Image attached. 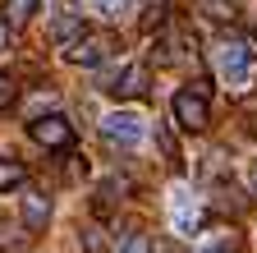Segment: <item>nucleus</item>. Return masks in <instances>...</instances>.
Instances as JSON below:
<instances>
[{
  "mask_svg": "<svg viewBox=\"0 0 257 253\" xmlns=\"http://www.w3.org/2000/svg\"><path fill=\"white\" fill-rule=\"evenodd\" d=\"M23 180H28L23 161H10V156H0V194H5V189H19Z\"/></svg>",
  "mask_w": 257,
  "mask_h": 253,
  "instance_id": "9b49d317",
  "label": "nucleus"
},
{
  "mask_svg": "<svg viewBox=\"0 0 257 253\" xmlns=\"http://www.w3.org/2000/svg\"><path fill=\"white\" fill-rule=\"evenodd\" d=\"M78 37H83V14H74L69 5H60V14L51 23V42L55 46H74Z\"/></svg>",
  "mask_w": 257,
  "mask_h": 253,
  "instance_id": "0eeeda50",
  "label": "nucleus"
},
{
  "mask_svg": "<svg viewBox=\"0 0 257 253\" xmlns=\"http://www.w3.org/2000/svg\"><path fill=\"white\" fill-rule=\"evenodd\" d=\"M83 248H87V253H106V230H101V226H87V230H83Z\"/></svg>",
  "mask_w": 257,
  "mask_h": 253,
  "instance_id": "2eb2a0df",
  "label": "nucleus"
},
{
  "mask_svg": "<svg viewBox=\"0 0 257 253\" xmlns=\"http://www.w3.org/2000/svg\"><path fill=\"white\" fill-rule=\"evenodd\" d=\"M207 253H216V248H207Z\"/></svg>",
  "mask_w": 257,
  "mask_h": 253,
  "instance_id": "412c9836",
  "label": "nucleus"
},
{
  "mask_svg": "<svg viewBox=\"0 0 257 253\" xmlns=\"http://www.w3.org/2000/svg\"><path fill=\"white\" fill-rule=\"evenodd\" d=\"M230 5H239V0H230Z\"/></svg>",
  "mask_w": 257,
  "mask_h": 253,
  "instance_id": "aec40b11",
  "label": "nucleus"
},
{
  "mask_svg": "<svg viewBox=\"0 0 257 253\" xmlns=\"http://www.w3.org/2000/svg\"><path fill=\"white\" fill-rule=\"evenodd\" d=\"M28 134H32V143H42L46 152L74 147V124L64 120V115H37V120L28 124Z\"/></svg>",
  "mask_w": 257,
  "mask_h": 253,
  "instance_id": "7ed1b4c3",
  "label": "nucleus"
},
{
  "mask_svg": "<svg viewBox=\"0 0 257 253\" xmlns=\"http://www.w3.org/2000/svg\"><path fill=\"white\" fill-rule=\"evenodd\" d=\"M248 175H252V184H257V161H252V171H248Z\"/></svg>",
  "mask_w": 257,
  "mask_h": 253,
  "instance_id": "a211bd4d",
  "label": "nucleus"
},
{
  "mask_svg": "<svg viewBox=\"0 0 257 253\" xmlns=\"http://www.w3.org/2000/svg\"><path fill=\"white\" fill-rule=\"evenodd\" d=\"M143 134H147V124H143V115H138V111H115V115H106V120H101V138H106V143L134 147Z\"/></svg>",
  "mask_w": 257,
  "mask_h": 253,
  "instance_id": "39448f33",
  "label": "nucleus"
},
{
  "mask_svg": "<svg viewBox=\"0 0 257 253\" xmlns=\"http://www.w3.org/2000/svg\"><path fill=\"white\" fill-rule=\"evenodd\" d=\"M0 14H5L0 23H5L10 33H14V28H28V19L37 14V0H5V10H0Z\"/></svg>",
  "mask_w": 257,
  "mask_h": 253,
  "instance_id": "1a4fd4ad",
  "label": "nucleus"
},
{
  "mask_svg": "<svg viewBox=\"0 0 257 253\" xmlns=\"http://www.w3.org/2000/svg\"><path fill=\"white\" fill-rule=\"evenodd\" d=\"M14 97H19L14 78H10V74H0V111H5V106H14Z\"/></svg>",
  "mask_w": 257,
  "mask_h": 253,
  "instance_id": "dca6fc26",
  "label": "nucleus"
},
{
  "mask_svg": "<svg viewBox=\"0 0 257 253\" xmlns=\"http://www.w3.org/2000/svg\"><path fill=\"white\" fill-rule=\"evenodd\" d=\"M170 111H175V124H179V129H188V134H202L207 124H211L207 97H202V92H193V88H179V92H175Z\"/></svg>",
  "mask_w": 257,
  "mask_h": 253,
  "instance_id": "f257e3e1",
  "label": "nucleus"
},
{
  "mask_svg": "<svg viewBox=\"0 0 257 253\" xmlns=\"http://www.w3.org/2000/svg\"><path fill=\"white\" fill-rule=\"evenodd\" d=\"M5 46H10V28L0 23V51H5Z\"/></svg>",
  "mask_w": 257,
  "mask_h": 253,
  "instance_id": "f3484780",
  "label": "nucleus"
},
{
  "mask_svg": "<svg viewBox=\"0 0 257 253\" xmlns=\"http://www.w3.org/2000/svg\"><path fill=\"white\" fill-rule=\"evenodd\" d=\"M156 143H161V152H166V161L179 171V166H184V156H179V143H175V134L166 129V124H156Z\"/></svg>",
  "mask_w": 257,
  "mask_h": 253,
  "instance_id": "f8f14e48",
  "label": "nucleus"
},
{
  "mask_svg": "<svg viewBox=\"0 0 257 253\" xmlns=\"http://www.w3.org/2000/svg\"><path fill=\"white\" fill-rule=\"evenodd\" d=\"M92 14H101L106 23H119L124 14H134V0H92Z\"/></svg>",
  "mask_w": 257,
  "mask_h": 253,
  "instance_id": "9d476101",
  "label": "nucleus"
},
{
  "mask_svg": "<svg viewBox=\"0 0 257 253\" xmlns=\"http://www.w3.org/2000/svg\"><path fill=\"white\" fill-rule=\"evenodd\" d=\"M119 253H152V235H143V230H134V235H124Z\"/></svg>",
  "mask_w": 257,
  "mask_h": 253,
  "instance_id": "4468645a",
  "label": "nucleus"
},
{
  "mask_svg": "<svg viewBox=\"0 0 257 253\" xmlns=\"http://www.w3.org/2000/svg\"><path fill=\"white\" fill-rule=\"evenodd\" d=\"M216 69H220V78L225 83H248V69H252V46L248 42H239V37H230V42H220L216 46Z\"/></svg>",
  "mask_w": 257,
  "mask_h": 253,
  "instance_id": "f03ea898",
  "label": "nucleus"
},
{
  "mask_svg": "<svg viewBox=\"0 0 257 253\" xmlns=\"http://www.w3.org/2000/svg\"><path fill=\"white\" fill-rule=\"evenodd\" d=\"M147 88H152V69L147 65H128L106 92H110L115 102H138V97H147Z\"/></svg>",
  "mask_w": 257,
  "mask_h": 253,
  "instance_id": "423d86ee",
  "label": "nucleus"
},
{
  "mask_svg": "<svg viewBox=\"0 0 257 253\" xmlns=\"http://www.w3.org/2000/svg\"><path fill=\"white\" fill-rule=\"evenodd\" d=\"M166 19H170V5H166V0H161V5H147L143 10V33H156Z\"/></svg>",
  "mask_w": 257,
  "mask_h": 253,
  "instance_id": "ddd939ff",
  "label": "nucleus"
},
{
  "mask_svg": "<svg viewBox=\"0 0 257 253\" xmlns=\"http://www.w3.org/2000/svg\"><path fill=\"white\" fill-rule=\"evenodd\" d=\"M252 106H257V92H252Z\"/></svg>",
  "mask_w": 257,
  "mask_h": 253,
  "instance_id": "6ab92c4d",
  "label": "nucleus"
},
{
  "mask_svg": "<svg viewBox=\"0 0 257 253\" xmlns=\"http://www.w3.org/2000/svg\"><path fill=\"white\" fill-rule=\"evenodd\" d=\"M64 55H69L74 65L92 69V65H101V60L115 55V37H110V33H83L74 46H64Z\"/></svg>",
  "mask_w": 257,
  "mask_h": 253,
  "instance_id": "20e7f679",
  "label": "nucleus"
},
{
  "mask_svg": "<svg viewBox=\"0 0 257 253\" xmlns=\"http://www.w3.org/2000/svg\"><path fill=\"white\" fill-rule=\"evenodd\" d=\"M46 221H51V198L46 194H28L23 198V226L28 230H46Z\"/></svg>",
  "mask_w": 257,
  "mask_h": 253,
  "instance_id": "6e6552de",
  "label": "nucleus"
}]
</instances>
